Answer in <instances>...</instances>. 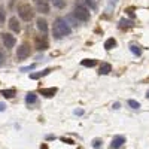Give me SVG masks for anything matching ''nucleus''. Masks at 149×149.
<instances>
[{
  "mask_svg": "<svg viewBox=\"0 0 149 149\" xmlns=\"http://www.w3.org/2000/svg\"><path fill=\"white\" fill-rule=\"evenodd\" d=\"M72 33V29L69 27V24L64 18H57L54 22V27H52V34L55 39H61V37H66Z\"/></svg>",
  "mask_w": 149,
  "mask_h": 149,
  "instance_id": "nucleus-1",
  "label": "nucleus"
},
{
  "mask_svg": "<svg viewBox=\"0 0 149 149\" xmlns=\"http://www.w3.org/2000/svg\"><path fill=\"white\" fill-rule=\"evenodd\" d=\"M18 15L24 19V21H30L33 17H34V12H33V8L29 5V3H22L18 6Z\"/></svg>",
  "mask_w": 149,
  "mask_h": 149,
  "instance_id": "nucleus-2",
  "label": "nucleus"
},
{
  "mask_svg": "<svg viewBox=\"0 0 149 149\" xmlns=\"http://www.w3.org/2000/svg\"><path fill=\"white\" fill-rule=\"evenodd\" d=\"M30 54H31L30 45H29V43H22V45L18 48V51H17V60H18V61H22V60L29 58Z\"/></svg>",
  "mask_w": 149,
  "mask_h": 149,
  "instance_id": "nucleus-3",
  "label": "nucleus"
},
{
  "mask_svg": "<svg viewBox=\"0 0 149 149\" xmlns=\"http://www.w3.org/2000/svg\"><path fill=\"white\" fill-rule=\"evenodd\" d=\"M73 15L76 17L78 19H81V21H88L90 19V12H88V9H85L84 6H76V8H74Z\"/></svg>",
  "mask_w": 149,
  "mask_h": 149,
  "instance_id": "nucleus-4",
  "label": "nucleus"
},
{
  "mask_svg": "<svg viewBox=\"0 0 149 149\" xmlns=\"http://www.w3.org/2000/svg\"><path fill=\"white\" fill-rule=\"evenodd\" d=\"M34 46H36L37 51H46L48 46H49L46 36H36V39H34Z\"/></svg>",
  "mask_w": 149,
  "mask_h": 149,
  "instance_id": "nucleus-5",
  "label": "nucleus"
},
{
  "mask_svg": "<svg viewBox=\"0 0 149 149\" xmlns=\"http://www.w3.org/2000/svg\"><path fill=\"white\" fill-rule=\"evenodd\" d=\"M36 3V9L40 12V14H49V3L48 0H34Z\"/></svg>",
  "mask_w": 149,
  "mask_h": 149,
  "instance_id": "nucleus-6",
  "label": "nucleus"
},
{
  "mask_svg": "<svg viewBox=\"0 0 149 149\" xmlns=\"http://www.w3.org/2000/svg\"><path fill=\"white\" fill-rule=\"evenodd\" d=\"M124 143H125V137H124V136H115L110 142L109 149H119V148L124 146Z\"/></svg>",
  "mask_w": 149,
  "mask_h": 149,
  "instance_id": "nucleus-7",
  "label": "nucleus"
},
{
  "mask_svg": "<svg viewBox=\"0 0 149 149\" xmlns=\"http://www.w3.org/2000/svg\"><path fill=\"white\" fill-rule=\"evenodd\" d=\"M2 40H3V45L9 49V48H14L15 46V37L12 36V34H9V33H3L2 34Z\"/></svg>",
  "mask_w": 149,
  "mask_h": 149,
  "instance_id": "nucleus-8",
  "label": "nucleus"
},
{
  "mask_svg": "<svg viewBox=\"0 0 149 149\" xmlns=\"http://www.w3.org/2000/svg\"><path fill=\"white\" fill-rule=\"evenodd\" d=\"M57 88L55 86H52V88H40L39 90V93L43 95V97H46V98H51V97H54L55 94H57Z\"/></svg>",
  "mask_w": 149,
  "mask_h": 149,
  "instance_id": "nucleus-9",
  "label": "nucleus"
},
{
  "mask_svg": "<svg viewBox=\"0 0 149 149\" xmlns=\"http://www.w3.org/2000/svg\"><path fill=\"white\" fill-rule=\"evenodd\" d=\"M9 27H10L12 31H15V33H19L21 31V26H19V21H18L17 17H12L9 19Z\"/></svg>",
  "mask_w": 149,
  "mask_h": 149,
  "instance_id": "nucleus-10",
  "label": "nucleus"
},
{
  "mask_svg": "<svg viewBox=\"0 0 149 149\" xmlns=\"http://www.w3.org/2000/svg\"><path fill=\"white\" fill-rule=\"evenodd\" d=\"M36 24H37V29H39L43 34L48 33V22H46V19H43V18H37Z\"/></svg>",
  "mask_w": 149,
  "mask_h": 149,
  "instance_id": "nucleus-11",
  "label": "nucleus"
},
{
  "mask_svg": "<svg viewBox=\"0 0 149 149\" xmlns=\"http://www.w3.org/2000/svg\"><path fill=\"white\" fill-rule=\"evenodd\" d=\"M49 73H51V69H45V70H42V72L31 73V74H30V79H40V78L46 76V74H49Z\"/></svg>",
  "mask_w": 149,
  "mask_h": 149,
  "instance_id": "nucleus-12",
  "label": "nucleus"
},
{
  "mask_svg": "<svg viewBox=\"0 0 149 149\" xmlns=\"http://www.w3.org/2000/svg\"><path fill=\"white\" fill-rule=\"evenodd\" d=\"M110 72H112V66H110L109 63H102L98 73H100V74H109Z\"/></svg>",
  "mask_w": 149,
  "mask_h": 149,
  "instance_id": "nucleus-13",
  "label": "nucleus"
},
{
  "mask_svg": "<svg viewBox=\"0 0 149 149\" xmlns=\"http://www.w3.org/2000/svg\"><path fill=\"white\" fill-rule=\"evenodd\" d=\"M116 40L113 39V37H110V39H107L106 42H104V49H107V51H110V49H113V48H116Z\"/></svg>",
  "mask_w": 149,
  "mask_h": 149,
  "instance_id": "nucleus-14",
  "label": "nucleus"
},
{
  "mask_svg": "<svg viewBox=\"0 0 149 149\" xmlns=\"http://www.w3.org/2000/svg\"><path fill=\"white\" fill-rule=\"evenodd\" d=\"M131 27H134V22H133V21L124 19V18L119 21V29H125V30H127V29H131Z\"/></svg>",
  "mask_w": 149,
  "mask_h": 149,
  "instance_id": "nucleus-15",
  "label": "nucleus"
},
{
  "mask_svg": "<svg viewBox=\"0 0 149 149\" xmlns=\"http://www.w3.org/2000/svg\"><path fill=\"white\" fill-rule=\"evenodd\" d=\"M37 102V95L34 94V93H29L27 95H26V103L30 106V104H34Z\"/></svg>",
  "mask_w": 149,
  "mask_h": 149,
  "instance_id": "nucleus-16",
  "label": "nucleus"
},
{
  "mask_svg": "<svg viewBox=\"0 0 149 149\" xmlns=\"http://www.w3.org/2000/svg\"><path fill=\"white\" fill-rule=\"evenodd\" d=\"M81 64L84 67H94L97 64V60H93V58H86V60H82Z\"/></svg>",
  "mask_w": 149,
  "mask_h": 149,
  "instance_id": "nucleus-17",
  "label": "nucleus"
},
{
  "mask_svg": "<svg viewBox=\"0 0 149 149\" xmlns=\"http://www.w3.org/2000/svg\"><path fill=\"white\" fill-rule=\"evenodd\" d=\"M0 94H2L5 98H12V97H15V90L14 88H10V90H2V91H0Z\"/></svg>",
  "mask_w": 149,
  "mask_h": 149,
  "instance_id": "nucleus-18",
  "label": "nucleus"
},
{
  "mask_svg": "<svg viewBox=\"0 0 149 149\" xmlns=\"http://www.w3.org/2000/svg\"><path fill=\"white\" fill-rule=\"evenodd\" d=\"M91 146H93L94 149H102V146H103V140H102L100 137H95V139H93Z\"/></svg>",
  "mask_w": 149,
  "mask_h": 149,
  "instance_id": "nucleus-19",
  "label": "nucleus"
},
{
  "mask_svg": "<svg viewBox=\"0 0 149 149\" xmlns=\"http://www.w3.org/2000/svg\"><path fill=\"white\" fill-rule=\"evenodd\" d=\"M130 51H131L134 55H137V57L142 54V49H140L137 45H130Z\"/></svg>",
  "mask_w": 149,
  "mask_h": 149,
  "instance_id": "nucleus-20",
  "label": "nucleus"
},
{
  "mask_svg": "<svg viewBox=\"0 0 149 149\" xmlns=\"http://www.w3.org/2000/svg\"><path fill=\"white\" fill-rule=\"evenodd\" d=\"M52 3H54V6H55V8L63 9V8L66 6V0H52Z\"/></svg>",
  "mask_w": 149,
  "mask_h": 149,
  "instance_id": "nucleus-21",
  "label": "nucleus"
},
{
  "mask_svg": "<svg viewBox=\"0 0 149 149\" xmlns=\"http://www.w3.org/2000/svg\"><path fill=\"white\" fill-rule=\"evenodd\" d=\"M127 103H128V106H130L131 109H134V110L140 107V103H139V102H136V100H128Z\"/></svg>",
  "mask_w": 149,
  "mask_h": 149,
  "instance_id": "nucleus-22",
  "label": "nucleus"
},
{
  "mask_svg": "<svg viewBox=\"0 0 149 149\" xmlns=\"http://www.w3.org/2000/svg\"><path fill=\"white\" fill-rule=\"evenodd\" d=\"M5 61H6V55H5V52H3V49L0 48V67L5 64Z\"/></svg>",
  "mask_w": 149,
  "mask_h": 149,
  "instance_id": "nucleus-23",
  "label": "nucleus"
},
{
  "mask_svg": "<svg viewBox=\"0 0 149 149\" xmlns=\"http://www.w3.org/2000/svg\"><path fill=\"white\" fill-rule=\"evenodd\" d=\"M5 17H6V12L3 8H0V26L2 24H5Z\"/></svg>",
  "mask_w": 149,
  "mask_h": 149,
  "instance_id": "nucleus-24",
  "label": "nucleus"
},
{
  "mask_svg": "<svg viewBox=\"0 0 149 149\" xmlns=\"http://www.w3.org/2000/svg\"><path fill=\"white\" fill-rule=\"evenodd\" d=\"M64 19H66V21H70V24H72V26H78V22L74 21V18H73L72 15H67V17H66Z\"/></svg>",
  "mask_w": 149,
  "mask_h": 149,
  "instance_id": "nucleus-25",
  "label": "nucleus"
},
{
  "mask_svg": "<svg viewBox=\"0 0 149 149\" xmlns=\"http://www.w3.org/2000/svg\"><path fill=\"white\" fill-rule=\"evenodd\" d=\"M61 142H63V143H67V145H74V140L66 139V137H61Z\"/></svg>",
  "mask_w": 149,
  "mask_h": 149,
  "instance_id": "nucleus-26",
  "label": "nucleus"
},
{
  "mask_svg": "<svg viewBox=\"0 0 149 149\" xmlns=\"http://www.w3.org/2000/svg\"><path fill=\"white\" fill-rule=\"evenodd\" d=\"M85 3H86V5H90L91 9H95V8H97L95 3H94V0H85Z\"/></svg>",
  "mask_w": 149,
  "mask_h": 149,
  "instance_id": "nucleus-27",
  "label": "nucleus"
},
{
  "mask_svg": "<svg viewBox=\"0 0 149 149\" xmlns=\"http://www.w3.org/2000/svg\"><path fill=\"white\" fill-rule=\"evenodd\" d=\"M73 113L81 116V115H84V110H82V109H74V110H73Z\"/></svg>",
  "mask_w": 149,
  "mask_h": 149,
  "instance_id": "nucleus-28",
  "label": "nucleus"
},
{
  "mask_svg": "<svg viewBox=\"0 0 149 149\" xmlns=\"http://www.w3.org/2000/svg\"><path fill=\"white\" fill-rule=\"evenodd\" d=\"M125 12H127V14H128V15H130L131 18H134V12H133V8H128V9H127Z\"/></svg>",
  "mask_w": 149,
  "mask_h": 149,
  "instance_id": "nucleus-29",
  "label": "nucleus"
},
{
  "mask_svg": "<svg viewBox=\"0 0 149 149\" xmlns=\"http://www.w3.org/2000/svg\"><path fill=\"white\" fill-rule=\"evenodd\" d=\"M31 69H34V64L27 66V67H22V69H21V72H27V70H31Z\"/></svg>",
  "mask_w": 149,
  "mask_h": 149,
  "instance_id": "nucleus-30",
  "label": "nucleus"
},
{
  "mask_svg": "<svg viewBox=\"0 0 149 149\" xmlns=\"http://www.w3.org/2000/svg\"><path fill=\"white\" fill-rule=\"evenodd\" d=\"M54 139H55V136H52V134L46 136V140H54Z\"/></svg>",
  "mask_w": 149,
  "mask_h": 149,
  "instance_id": "nucleus-31",
  "label": "nucleus"
},
{
  "mask_svg": "<svg viewBox=\"0 0 149 149\" xmlns=\"http://www.w3.org/2000/svg\"><path fill=\"white\" fill-rule=\"evenodd\" d=\"M118 3V0H109V5L110 6H113V5H116Z\"/></svg>",
  "mask_w": 149,
  "mask_h": 149,
  "instance_id": "nucleus-32",
  "label": "nucleus"
},
{
  "mask_svg": "<svg viewBox=\"0 0 149 149\" xmlns=\"http://www.w3.org/2000/svg\"><path fill=\"white\" fill-rule=\"evenodd\" d=\"M5 109H6V106H5L3 103H0V112H3Z\"/></svg>",
  "mask_w": 149,
  "mask_h": 149,
  "instance_id": "nucleus-33",
  "label": "nucleus"
},
{
  "mask_svg": "<svg viewBox=\"0 0 149 149\" xmlns=\"http://www.w3.org/2000/svg\"><path fill=\"white\" fill-rule=\"evenodd\" d=\"M113 109H119V103H115L113 104Z\"/></svg>",
  "mask_w": 149,
  "mask_h": 149,
  "instance_id": "nucleus-34",
  "label": "nucleus"
},
{
  "mask_svg": "<svg viewBox=\"0 0 149 149\" xmlns=\"http://www.w3.org/2000/svg\"><path fill=\"white\" fill-rule=\"evenodd\" d=\"M40 149H48V146H46V145H42V146H40Z\"/></svg>",
  "mask_w": 149,
  "mask_h": 149,
  "instance_id": "nucleus-35",
  "label": "nucleus"
},
{
  "mask_svg": "<svg viewBox=\"0 0 149 149\" xmlns=\"http://www.w3.org/2000/svg\"><path fill=\"white\" fill-rule=\"evenodd\" d=\"M146 97H148V98H149V91H148V93H146Z\"/></svg>",
  "mask_w": 149,
  "mask_h": 149,
  "instance_id": "nucleus-36",
  "label": "nucleus"
}]
</instances>
